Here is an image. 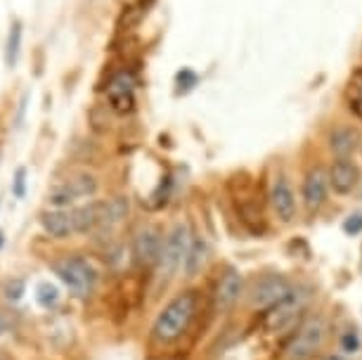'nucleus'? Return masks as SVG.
<instances>
[{
    "instance_id": "obj_1",
    "label": "nucleus",
    "mask_w": 362,
    "mask_h": 360,
    "mask_svg": "<svg viewBox=\"0 0 362 360\" xmlns=\"http://www.w3.org/2000/svg\"><path fill=\"white\" fill-rule=\"evenodd\" d=\"M197 306H199V296H197L194 289L182 291V294H177L175 298H170L152 325L154 342L173 344L175 339H180L187 332L189 323L194 320Z\"/></svg>"
},
{
    "instance_id": "obj_2",
    "label": "nucleus",
    "mask_w": 362,
    "mask_h": 360,
    "mask_svg": "<svg viewBox=\"0 0 362 360\" xmlns=\"http://www.w3.org/2000/svg\"><path fill=\"white\" fill-rule=\"evenodd\" d=\"M100 182L93 173H74L69 178L59 180L50 192H47V202L52 209H69L71 204H76L81 199H90L98 194Z\"/></svg>"
},
{
    "instance_id": "obj_3",
    "label": "nucleus",
    "mask_w": 362,
    "mask_h": 360,
    "mask_svg": "<svg viewBox=\"0 0 362 360\" xmlns=\"http://www.w3.org/2000/svg\"><path fill=\"white\" fill-rule=\"evenodd\" d=\"M327 337V325L320 315L305 318L293 332L291 342L286 344V358L289 360H310L322 349Z\"/></svg>"
},
{
    "instance_id": "obj_4",
    "label": "nucleus",
    "mask_w": 362,
    "mask_h": 360,
    "mask_svg": "<svg viewBox=\"0 0 362 360\" xmlns=\"http://www.w3.org/2000/svg\"><path fill=\"white\" fill-rule=\"evenodd\" d=\"M52 270L64 282V287L76 296H88L98 282V270L81 256H64L52 263Z\"/></svg>"
},
{
    "instance_id": "obj_5",
    "label": "nucleus",
    "mask_w": 362,
    "mask_h": 360,
    "mask_svg": "<svg viewBox=\"0 0 362 360\" xmlns=\"http://www.w3.org/2000/svg\"><path fill=\"white\" fill-rule=\"evenodd\" d=\"M192 237L194 235L189 233L187 223H177V226L170 228V233L166 235V240H163V244H161L159 263H156L163 275H173L177 268H182Z\"/></svg>"
},
{
    "instance_id": "obj_6",
    "label": "nucleus",
    "mask_w": 362,
    "mask_h": 360,
    "mask_svg": "<svg viewBox=\"0 0 362 360\" xmlns=\"http://www.w3.org/2000/svg\"><path fill=\"white\" fill-rule=\"evenodd\" d=\"M291 294H293V287L284 275H265L254 284V289H251V303H254L256 308L268 310Z\"/></svg>"
},
{
    "instance_id": "obj_7",
    "label": "nucleus",
    "mask_w": 362,
    "mask_h": 360,
    "mask_svg": "<svg viewBox=\"0 0 362 360\" xmlns=\"http://www.w3.org/2000/svg\"><path fill=\"white\" fill-rule=\"evenodd\" d=\"M161 235L156 228H140L133 240V259L140 268H152L159 263L161 256Z\"/></svg>"
},
{
    "instance_id": "obj_8",
    "label": "nucleus",
    "mask_w": 362,
    "mask_h": 360,
    "mask_svg": "<svg viewBox=\"0 0 362 360\" xmlns=\"http://www.w3.org/2000/svg\"><path fill=\"white\" fill-rule=\"evenodd\" d=\"M300 310H303V298L300 294L293 291L291 296H286L284 301H279L277 306H272L268 308V313H265V330L270 332H282V330H289L293 323H296V318L300 315Z\"/></svg>"
},
{
    "instance_id": "obj_9",
    "label": "nucleus",
    "mask_w": 362,
    "mask_h": 360,
    "mask_svg": "<svg viewBox=\"0 0 362 360\" xmlns=\"http://www.w3.org/2000/svg\"><path fill=\"white\" fill-rule=\"evenodd\" d=\"M268 199H270L272 211H275V216L282 223H291L296 219V194H293L289 180H286L284 175H277V178L272 180Z\"/></svg>"
},
{
    "instance_id": "obj_10",
    "label": "nucleus",
    "mask_w": 362,
    "mask_h": 360,
    "mask_svg": "<svg viewBox=\"0 0 362 360\" xmlns=\"http://www.w3.org/2000/svg\"><path fill=\"white\" fill-rule=\"evenodd\" d=\"M107 98H109V105H112L119 114L131 112L133 105H135V79H133V74L131 71L116 74L107 86Z\"/></svg>"
},
{
    "instance_id": "obj_11",
    "label": "nucleus",
    "mask_w": 362,
    "mask_h": 360,
    "mask_svg": "<svg viewBox=\"0 0 362 360\" xmlns=\"http://www.w3.org/2000/svg\"><path fill=\"white\" fill-rule=\"evenodd\" d=\"M327 192H329V173L325 168H310L303 178V204L305 209L313 211H320L322 204L327 202Z\"/></svg>"
},
{
    "instance_id": "obj_12",
    "label": "nucleus",
    "mask_w": 362,
    "mask_h": 360,
    "mask_svg": "<svg viewBox=\"0 0 362 360\" xmlns=\"http://www.w3.org/2000/svg\"><path fill=\"white\" fill-rule=\"evenodd\" d=\"M40 228L54 240H64L69 235H76V219L74 209H50L40 214Z\"/></svg>"
},
{
    "instance_id": "obj_13",
    "label": "nucleus",
    "mask_w": 362,
    "mask_h": 360,
    "mask_svg": "<svg viewBox=\"0 0 362 360\" xmlns=\"http://www.w3.org/2000/svg\"><path fill=\"white\" fill-rule=\"evenodd\" d=\"M360 182V168L351 159H337L329 168V187L337 194H351Z\"/></svg>"
},
{
    "instance_id": "obj_14",
    "label": "nucleus",
    "mask_w": 362,
    "mask_h": 360,
    "mask_svg": "<svg viewBox=\"0 0 362 360\" xmlns=\"http://www.w3.org/2000/svg\"><path fill=\"white\" fill-rule=\"evenodd\" d=\"M239 294H242V275L235 268H228L216 287V308L230 310L237 303Z\"/></svg>"
},
{
    "instance_id": "obj_15",
    "label": "nucleus",
    "mask_w": 362,
    "mask_h": 360,
    "mask_svg": "<svg viewBox=\"0 0 362 360\" xmlns=\"http://www.w3.org/2000/svg\"><path fill=\"white\" fill-rule=\"evenodd\" d=\"M329 147L339 159H351V154L358 152V147H360V135L358 131H353V128L339 126V128H334L329 135Z\"/></svg>"
},
{
    "instance_id": "obj_16",
    "label": "nucleus",
    "mask_w": 362,
    "mask_h": 360,
    "mask_svg": "<svg viewBox=\"0 0 362 360\" xmlns=\"http://www.w3.org/2000/svg\"><path fill=\"white\" fill-rule=\"evenodd\" d=\"M206 254H209L206 242H204L202 237H192L189 249H187V256H185V263H182L187 277H194L204 268V263H206Z\"/></svg>"
},
{
    "instance_id": "obj_17",
    "label": "nucleus",
    "mask_w": 362,
    "mask_h": 360,
    "mask_svg": "<svg viewBox=\"0 0 362 360\" xmlns=\"http://www.w3.org/2000/svg\"><path fill=\"white\" fill-rule=\"evenodd\" d=\"M19 50H22V24L12 22L8 31V43H5V64L15 66L19 59Z\"/></svg>"
},
{
    "instance_id": "obj_18",
    "label": "nucleus",
    "mask_w": 362,
    "mask_h": 360,
    "mask_svg": "<svg viewBox=\"0 0 362 360\" xmlns=\"http://www.w3.org/2000/svg\"><path fill=\"white\" fill-rule=\"evenodd\" d=\"M346 100H348V110H351L355 117L362 121V66L351 76Z\"/></svg>"
},
{
    "instance_id": "obj_19",
    "label": "nucleus",
    "mask_w": 362,
    "mask_h": 360,
    "mask_svg": "<svg viewBox=\"0 0 362 360\" xmlns=\"http://www.w3.org/2000/svg\"><path fill=\"white\" fill-rule=\"evenodd\" d=\"M128 216V199L126 197H114L105 202V228H112Z\"/></svg>"
},
{
    "instance_id": "obj_20",
    "label": "nucleus",
    "mask_w": 362,
    "mask_h": 360,
    "mask_svg": "<svg viewBox=\"0 0 362 360\" xmlns=\"http://www.w3.org/2000/svg\"><path fill=\"white\" fill-rule=\"evenodd\" d=\"M36 303L45 310L54 308L59 303V289L52 282H40L36 287Z\"/></svg>"
},
{
    "instance_id": "obj_21",
    "label": "nucleus",
    "mask_w": 362,
    "mask_h": 360,
    "mask_svg": "<svg viewBox=\"0 0 362 360\" xmlns=\"http://www.w3.org/2000/svg\"><path fill=\"white\" fill-rule=\"evenodd\" d=\"M177 93H187L192 91V88L197 86V74L192 69H182L180 74H177Z\"/></svg>"
},
{
    "instance_id": "obj_22",
    "label": "nucleus",
    "mask_w": 362,
    "mask_h": 360,
    "mask_svg": "<svg viewBox=\"0 0 362 360\" xmlns=\"http://www.w3.org/2000/svg\"><path fill=\"white\" fill-rule=\"evenodd\" d=\"M341 349L346 353H358L360 351V337L355 330H348L344 337H341Z\"/></svg>"
},
{
    "instance_id": "obj_23",
    "label": "nucleus",
    "mask_w": 362,
    "mask_h": 360,
    "mask_svg": "<svg viewBox=\"0 0 362 360\" xmlns=\"http://www.w3.org/2000/svg\"><path fill=\"white\" fill-rule=\"evenodd\" d=\"M344 233L346 235H360L362 233V214H351L344 221Z\"/></svg>"
},
{
    "instance_id": "obj_24",
    "label": "nucleus",
    "mask_w": 362,
    "mask_h": 360,
    "mask_svg": "<svg viewBox=\"0 0 362 360\" xmlns=\"http://www.w3.org/2000/svg\"><path fill=\"white\" fill-rule=\"evenodd\" d=\"M22 294H24V282L22 280H12V282H8L5 284V296H8V301H19L22 298Z\"/></svg>"
},
{
    "instance_id": "obj_25",
    "label": "nucleus",
    "mask_w": 362,
    "mask_h": 360,
    "mask_svg": "<svg viewBox=\"0 0 362 360\" xmlns=\"http://www.w3.org/2000/svg\"><path fill=\"white\" fill-rule=\"evenodd\" d=\"M24 185H26V171H24V168H17L15 187H12V192H15L17 199H22V197H24Z\"/></svg>"
},
{
    "instance_id": "obj_26",
    "label": "nucleus",
    "mask_w": 362,
    "mask_h": 360,
    "mask_svg": "<svg viewBox=\"0 0 362 360\" xmlns=\"http://www.w3.org/2000/svg\"><path fill=\"white\" fill-rule=\"evenodd\" d=\"M8 327H10L8 318H5V313H3V310H0V337H3L5 332H8Z\"/></svg>"
},
{
    "instance_id": "obj_27",
    "label": "nucleus",
    "mask_w": 362,
    "mask_h": 360,
    "mask_svg": "<svg viewBox=\"0 0 362 360\" xmlns=\"http://www.w3.org/2000/svg\"><path fill=\"white\" fill-rule=\"evenodd\" d=\"M322 360H346L344 356H337V353H329V356H325Z\"/></svg>"
},
{
    "instance_id": "obj_28",
    "label": "nucleus",
    "mask_w": 362,
    "mask_h": 360,
    "mask_svg": "<svg viewBox=\"0 0 362 360\" xmlns=\"http://www.w3.org/2000/svg\"><path fill=\"white\" fill-rule=\"evenodd\" d=\"M0 247H3V230H0Z\"/></svg>"
},
{
    "instance_id": "obj_29",
    "label": "nucleus",
    "mask_w": 362,
    "mask_h": 360,
    "mask_svg": "<svg viewBox=\"0 0 362 360\" xmlns=\"http://www.w3.org/2000/svg\"><path fill=\"white\" fill-rule=\"evenodd\" d=\"M0 360H5V358H0Z\"/></svg>"
}]
</instances>
